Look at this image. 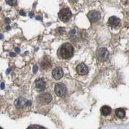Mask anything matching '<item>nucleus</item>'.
Returning a JSON list of instances; mask_svg holds the SVG:
<instances>
[{
  "label": "nucleus",
  "instance_id": "obj_31",
  "mask_svg": "<svg viewBox=\"0 0 129 129\" xmlns=\"http://www.w3.org/2000/svg\"><path fill=\"white\" fill-rule=\"evenodd\" d=\"M0 128H2V127H0Z\"/></svg>",
  "mask_w": 129,
  "mask_h": 129
},
{
  "label": "nucleus",
  "instance_id": "obj_21",
  "mask_svg": "<svg viewBox=\"0 0 129 129\" xmlns=\"http://www.w3.org/2000/svg\"><path fill=\"white\" fill-rule=\"evenodd\" d=\"M4 88H5L4 83H2V84H1V88H2V89H3Z\"/></svg>",
  "mask_w": 129,
  "mask_h": 129
},
{
  "label": "nucleus",
  "instance_id": "obj_9",
  "mask_svg": "<svg viewBox=\"0 0 129 129\" xmlns=\"http://www.w3.org/2000/svg\"><path fill=\"white\" fill-rule=\"evenodd\" d=\"M77 72L80 75H86L88 73V68L84 63H81L77 67Z\"/></svg>",
  "mask_w": 129,
  "mask_h": 129
},
{
  "label": "nucleus",
  "instance_id": "obj_5",
  "mask_svg": "<svg viewBox=\"0 0 129 129\" xmlns=\"http://www.w3.org/2000/svg\"><path fill=\"white\" fill-rule=\"evenodd\" d=\"M51 95L49 93H44L38 95L37 98V100L39 103H44V104H47L50 103L52 100Z\"/></svg>",
  "mask_w": 129,
  "mask_h": 129
},
{
  "label": "nucleus",
  "instance_id": "obj_19",
  "mask_svg": "<svg viewBox=\"0 0 129 129\" xmlns=\"http://www.w3.org/2000/svg\"><path fill=\"white\" fill-rule=\"evenodd\" d=\"M31 105H32V102H31V101H30V100L27 101L26 105H25L27 106V107H30V106H31Z\"/></svg>",
  "mask_w": 129,
  "mask_h": 129
},
{
  "label": "nucleus",
  "instance_id": "obj_3",
  "mask_svg": "<svg viewBox=\"0 0 129 129\" xmlns=\"http://www.w3.org/2000/svg\"><path fill=\"white\" fill-rule=\"evenodd\" d=\"M59 17L60 20L64 22H67L71 17V12L68 8L62 9L59 13Z\"/></svg>",
  "mask_w": 129,
  "mask_h": 129
},
{
  "label": "nucleus",
  "instance_id": "obj_4",
  "mask_svg": "<svg viewBox=\"0 0 129 129\" xmlns=\"http://www.w3.org/2000/svg\"><path fill=\"white\" fill-rule=\"evenodd\" d=\"M109 52L106 48H99L97 52V57L99 61H104L108 59Z\"/></svg>",
  "mask_w": 129,
  "mask_h": 129
},
{
  "label": "nucleus",
  "instance_id": "obj_24",
  "mask_svg": "<svg viewBox=\"0 0 129 129\" xmlns=\"http://www.w3.org/2000/svg\"><path fill=\"white\" fill-rule=\"evenodd\" d=\"M15 50H16V52H18V53L20 52V49L19 48H15Z\"/></svg>",
  "mask_w": 129,
  "mask_h": 129
},
{
  "label": "nucleus",
  "instance_id": "obj_20",
  "mask_svg": "<svg viewBox=\"0 0 129 129\" xmlns=\"http://www.w3.org/2000/svg\"><path fill=\"white\" fill-rule=\"evenodd\" d=\"M20 15H22V16H25V15H26V14H25L24 11H20Z\"/></svg>",
  "mask_w": 129,
  "mask_h": 129
},
{
  "label": "nucleus",
  "instance_id": "obj_25",
  "mask_svg": "<svg viewBox=\"0 0 129 129\" xmlns=\"http://www.w3.org/2000/svg\"><path fill=\"white\" fill-rule=\"evenodd\" d=\"M36 19H38V20H41L42 18V17H40V16H37L36 18Z\"/></svg>",
  "mask_w": 129,
  "mask_h": 129
},
{
  "label": "nucleus",
  "instance_id": "obj_8",
  "mask_svg": "<svg viewBox=\"0 0 129 129\" xmlns=\"http://www.w3.org/2000/svg\"><path fill=\"white\" fill-rule=\"evenodd\" d=\"M35 86L38 92H42L46 89V82L42 78H39L35 81Z\"/></svg>",
  "mask_w": 129,
  "mask_h": 129
},
{
  "label": "nucleus",
  "instance_id": "obj_15",
  "mask_svg": "<svg viewBox=\"0 0 129 129\" xmlns=\"http://www.w3.org/2000/svg\"><path fill=\"white\" fill-rule=\"evenodd\" d=\"M6 2L8 5H11V6H13L15 5L17 3V0H6Z\"/></svg>",
  "mask_w": 129,
  "mask_h": 129
},
{
  "label": "nucleus",
  "instance_id": "obj_28",
  "mask_svg": "<svg viewBox=\"0 0 129 129\" xmlns=\"http://www.w3.org/2000/svg\"><path fill=\"white\" fill-rule=\"evenodd\" d=\"M10 28H10V26H7V27H6V29L7 30H10Z\"/></svg>",
  "mask_w": 129,
  "mask_h": 129
},
{
  "label": "nucleus",
  "instance_id": "obj_30",
  "mask_svg": "<svg viewBox=\"0 0 129 129\" xmlns=\"http://www.w3.org/2000/svg\"><path fill=\"white\" fill-rule=\"evenodd\" d=\"M0 10H1V7H0Z\"/></svg>",
  "mask_w": 129,
  "mask_h": 129
},
{
  "label": "nucleus",
  "instance_id": "obj_27",
  "mask_svg": "<svg viewBox=\"0 0 129 129\" xmlns=\"http://www.w3.org/2000/svg\"><path fill=\"white\" fill-rule=\"evenodd\" d=\"M10 71H11V70H10V69H8L7 71V74H9V72H10Z\"/></svg>",
  "mask_w": 129,
  "mask_h": 129
},
{
  "label": "nucleus",
  "instance_id": "obj_23",
  "mask_svg": "<svg viewBox=\"0 0 129 129\" xmlns=\"http://www.w3.org/2000/svg\"><path fill=\"white\" fill-rule=\"evenodd\" d=\"M10 56H11V57H15V56H16V54H15L14 53H13V52H11L10 54Z\"/></svg>",
  "mask_w": 129,
  "mask_h": 129
},
{
  "label": "nucleus",
  "instance_id": "obj_11",
  "mask_svg": "<svg viewBox=\"0 0 129 129\" xmlns=\"http://www.w3.org/2000/svg\"><path fill=\"white\" fill-rule=\"evenodd\" d=\"M26 102L27 100L25 98L20 97L15 101L14 105L17 108H21V107H24L25 105H26Z\"/></svg>",
  "mask_w": 129,
  "mask_h": 129
},
{
  "label": "nucleus",
  "instance_id": "obj_17",
  "mask_svg": "<svg viewBox=\"0 0 129 129\" xmlns=\"http://www.w3.org/2000/svg\"><path fill=\"white\" fill-rule=\"evenodd\" d=\"M29 128H44L43 127V126H38V125H31V126H29Z\"/></svg>",
  "mask_w": 129,
  "mask_h": 129
},
{
  "label": "nucleus",
  "instance_id": "obj_29",
  "mask_svg": "<svg viewBox=\"0 0 129 129\" xmlns=\"http://www.w3.org/2000/svg\"><path fill=\"white\" fill-rule=\"evenodd\" d=\"M3 36L2 34H0V40H3Z\"/></svg>",
  "mask_w": 129,
  "mask_h": 129
},
{
  "label": "nucleus",
  "instance_id": "obj_22",
  "mask_svg": "<svg viewBox=\"0 0 129 129\" xmlns=\"http://www.w3.org/2000/svg\"><path fill=\"white\" fill-rule=\"evenodd\" d=\"M5 21H6V23H9L10 22V19H9V18H6V19H5Z\"/></svg>",
  "mask_w": 129,
  "mask_h": 129
},
{
  "label": "nucleus",
  "instance_id": "obj_18",
  "mask_svg": "<svg viewBox=\"0 0 129 129\" xmlns=\"http://www.w3.org/2000/svg\"><path fill=\"white\" fill-rule=\"evenodd\" d=\"M75 33H76L75 30H71V32H69V34H70L71 36H73V35H75Z\"/></svg>",
  "mask_w": 129,
  "mask_h": 129
},
{
  "label": "nucleus",
  "instance_id": "obj_7",
  "mask_svg": "<svg viewBox=\"0 0 129 129\" xmlns=\"http://www.w3.org/2000/svg\"><path fill=\"white\" fill-rule=\"evenodd\" d=\"M64 75L63 70L61 67H56L52 71V76L56 80H59L62 78Z\"/></svg>",
  "mask_w": 129,
  "mask_h": 129
},
{
  "label": "nucleus",
  "instance_id": "obj_13",
  "mask_svg": "<svg viewBox=\"0 0 129 129\" xmlns=\"http://www.w3.org/2000/svg\"><path fill=\"white\" fill-rule=\"evenodd\" d=\"M116 115L118 118L122 119L125 116V111L123 109H117L116 110Z\"/></svg>",
  "mask_w": 129,
  "mask_h": 129
},
{
  "label": "nucleus",
  "instance_id": "obj_16",
  "mask_svg": "<svg viewBox=\"0 0 129 129\" xmlns=\"http://www.w3.org/2000/svg\"><path fill=\"white\" fill-rule=\"evenodd\" d=\"M38 67H37V65H34V67H33V68H32V72H33V73H36L37 71H38Z\"/></svg>",
  "mask_w": 129,
  "mask_h": 129
},
{
  "label": "nucleus",
  "instance_id": "obj_26",
  "mask_svg": "<svg viewBox=\"0 0 129 129\" xmlns=\"http://www.w3.org/2000/svg\"><path fill=\"white\" fill-rule=\"evenodd\" d=\"M29 16L30 17H31V18H32V17H33V13H31V12H30L29 14Z\"/></svg>",
  "mask_w": 129,
  "mask_h": 129
},
{
  "label": "nucleus",
  "instance_id": "obj_14",
  "mask_svg": "<svg viewBox=\"0 0 129 129\" xmlns=\"http://www.w3.org/2000/svg\"><path fill=\"white\" fill-rule=\"evenodd\" d=\"M41 67L42 69H47L51 67V63H50V60L46 59V58L44 59V61L42 62L41 63Z\"/></svg>",
  "mask_w": 129,
  "mask_h": 129
},
{
  "label": "nucleus",
  "instance_id": "obj_6",
  "mask_svg": "<svg viewBox=\"0 0 129 129\" xmlns=\"http://www.w3.org/2000/svg\"><path fill=\"white\" fill-rule=\"evenodd\" d=\"M88 18L91 22H97V21L99 20V19L101 18V14H100L99 12H97V11L92 10V11H90V12L88 13Z\"/></svg>",
  "mask_w": 129,
  "mask_h": 129
},
{
  "label": "nucleus",
  "instance_id": "obj_2",
  "mask_svg": "<svg viewBox=\"0 0 129 129\" xmlns=\"http://www.w3.org/2000/svg\"><path fill=\"white\" fill-rule=\"evenodd\" d=\"M54 92L59 97H64L67 94V87L66 85L62 83H59L55 85L54 87Z\"/></svg>",
  "mask_w": 129,
  "mask_h": 129
},
{
  "label": "nucleus",
  "instance_id": "obj_10",
  "mask_svg": "<svg viewBox=\"0 0 129 129\" xmlns=\"http://www.w3.org/2000/svg\"><path fill=\"white\" fill-rule=\"evenodd\" d=\"M120 19L116 17V16H112L108 19V25L111 27H116L120 25Z\"/></svg>",
  "mask_w": 129,
  "mask_h": 129
},
{
  "label": "nucleus",
  "instance_id": "obj_1",
  "mask_svg": "<svg viewBox=\"0 0 129 129\" xmlns=\"http://www.w3.org/2000/svg\"><path fill=\"white\" fill-rule=\"evenodd\" d=\"M73 47L69 43H65L60 48V56L64 59H68L70 58L73 55Z\"/></svg>",
  "mask_w": 129,
  "mask_h": 129
},
{
  "label": "nucleus",
  "instance_id": "obj_12",
  "mask_svg": "<svg viewBox=\"0 0 129 129\" xmlns=\"http://www.w3.org/2000/svg\"><path fill=\"white\" fill-rule=\"evenodd\" d=\"M112 112V109L107 105H104L101 109V113L103 116H108Z\"/></svg>",
  "mask_w": 129,
  "mask_h": 129
}]
</instances>
